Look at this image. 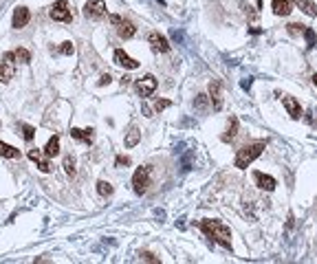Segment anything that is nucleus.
Listing matches in <instances>:
<instances>
[{"label":"nucleus","mask_w":317,"mask_h":264,"mask_svg":"<svg viewBox=\"0 0 317 264\" xmlns=\"http://www.w3.org/2000/svg\"><path fill=\"white\" fill-rule=\"evenodd\" d=\"M198 227H201V231L205 236H209V238L214 242H218L220 246L231 249V231H229V227H225V224L218 222V220H201Z\"/></svg>","instance_id":"nucleus-1"},{"label":"nucleus","mask_w":317,"mask_h":264,"mask_svg":"<svg viewBox=\"0 0 317 264\" xmlns=\"http://www.w3.org/2000/svg\"><path fill=\"white\" fill-rule=\"evenodd\" d=\"M264 141H255V143H249V146H242L240 150H238V154H236V168L238 170H244L247 165H251L255 158L260 156V154L264 152Z\"/></svg>","instance_id":"nucleus-2"},{"label":"nucleus","mask_w":317,"mask_h":264,"mask_svg":"<svg viewBox=\"0 0 317 264\" xmlns=\"http://www.w3.org/2000/svg\"><path fill=\"white\" fill-rule=\"evenodd\" d=\"M49 16H51V20H55V22H71V20H73V16H71V7H69L66 0H58V2H53Z\"/></svg>","instance_id":"nucleus-3"},{"label":"nucleus","mask_w":317,"mask_h":264,"mask_svg":"<svg viewBox=\"0 0 317 264\" xmlns=\"http://www.w3.org/2000/svg\"><path fill=\"white\" fill-rule=\"evenodd\" d=\"M110 22L117 26V33H119L124 40H128V38H135V33H137V26L132 24L130 20H124L121 16H110Z\"/></svg>","instance_id":"nucleus-4"},{"label":"nucleus","mask_w":317,"mask_h":264,"mask_svg":"<svg viewBox=\"0 0 317 264\" xmlns=\"http://www.w3.org/2000/svg\"><path fill=\"white\" fill-rule=\"evenodd\" d=\"M148 185H150V170L148 168H139L135 176H132V187L139 196H143L148 192Z\"/></svg>","instance_id":"nucleus-5"},{"label":"nucleus","mask_w":317,"mask_h":264,"mask_svg":"<svg viewBox=\"0 0 317 264\" xmlns=\"http://www.w3.org/2000/svg\"><path fill=\"white\" fill-rule=\"evenodd\" d=\"M84 16L91 20H102L106 18V2L104 0H88L84 4Z\"/></svg>","instance_id":"nucleus-6"},{"label":"nucleus","mask_w":317,"mask_h":264,"mask_svg":"<svg viewBox=\"0 0 317 264\" xmlns=\"http://www.w3.org/2000/svg\"><path fill=\"white\" fill-rule=\"evenodd\" d=\"M135 88H137V92L141 97H150L154 90H157V80H154L152 75H146V77H141V80L137 82Z\"/></svg>","instance_id":"nucleus-7"},{"label":"nucleus","mask_w":317,"mask_h":264,"mask_svg":"<svg viewBox=\"0 0 317 264\" xmlns=\"http://www.w3.org/2000/svg\"><path fill=\"white\" fill-rule=\"evenodd\" d=\"M115 64L121 66V68H128V70L139 68V62H137V60H132L130 55H128L126 51H121V48H117V51H115Z\"/></svg>","instance_id":"nucleus-8"},{"label":"nucleus","mask_w":317,"mask_h":264,"mask_svg":"<svg viewBox=\"0 0 317 264\" xmlns=\"http://www.w3.org/2000/svg\"><path fill=\"white\" fill-rule=\"evenodd\" d=\"M148 42H150V46H152V51H157V53H168L170 51V42L165 40L161 33H150L148 36Z\"/></svg>","instance_id":"nucleus-9"},{"label":"nucleus","mask_w":317,"mask_h":264,"mask_svg":"<svg viewBox=\"0 0 317 264\" xmlns=\"http://www.w3.org/2000/svg\"><path fill=\"white\" fill-rule=\"evenodd\" d=\"M253 180H255V185H258L260 190H264V192H273L275 185H277L273 176L262 174V172H253Z\"/></svg>","instance_id":"nucleus-10"},{"label":"nucleus","mask_w":317,"mask_h":264,"mask_svg":"<svg viewBox=\"0 0 317 264\" xmlns=\"http://www.w3.org/2000/svg\"><path fill=\"white\" fill-rule=\"evenodd\" d=\"M282 99V104H284L286 112L291 114V119H299L302 117V108H299V104L295 102V97H288V95H277Z\"/></svg>","instance_id":"nucleus-11"},{"label":"nucleus","mask_w":317,"mask_h":264,"mask_svg":"<svg viewBox=\"0 0 317 264\" xmlns=\"http://www.w3.org/2000/svg\"><path fill=\"white\" fill-rule=\"evenodd\" d=\"M209 99L214 102V110H220L222 108V86L218 80H214L209 84Z\"/></svg>","instance_id":"nucleus-12"},{"label":"nucleus","mask_w":317,"mask_h":264,"mask_svg":"<svg viewBox=\"0 0 317 264\" xmlns=\"http://www.w3.org/2000/svg\"><path fill=\"white\" fill-rule=\"evenodd\" d=\"M31 20V11L27 7H16L14 11V26L16 29H22V26H27V22Z\"/></svg>","instance_id":"nucleus-13"},{"label":"nucleus","mask_w":317,"mask_h":264,"mask_svg":"<svg viewBox=\"0 0 317 264\" xmlns=\"http://www.w3.org/2000/svg\"><path fill=\"white\" fill-rule=\"evenodd\" d=\"M29 158L38 163L40 172H51V163H49V156H47V154H42L40 150H29Z\"/></svg>","instance_id":"nucleus-14"},{"label":"nucleus","mask_w":317,"mask_h":264,"mask_svg":"<svg viewBox=\"0 0 317 264\" xmlns=\"http://www.w3.org/2000/svg\"><path fill=\"white\" fill-rule=\"evenodd\" d=\"M271 9H273L275 16H288L293 11V2L291 0H273V2H271Z\"/></svg>","instance_id":"nucleus-15"},{"label":"nucleus","mask_w":317,"mask_h":264,"mask_svg":"<svg viewBox=\"0 0 317 264\" xmlns=\"http://www.w3.org/2000/svg\"><path fill=\"white\" fill-rule=\"evenodd\" d=\"M291 2L295 4V7H297L299 11H304L306 16H310V18H313V16L317 14V7H315L313 0H291Z\"/></svg>","instance_id":"nucleus-16"},{"label":"nucleus","mask_w":317,"mask_h":264,"mask_svg":"<svg viewBox=\"0 0 317 264\" xmlns=\"http://www.w3.org/2000/svg\"><path fill=\"white\" fill-rule=\"evenodd\" d=\"M0 156H5V158H20V150H18V148H14V146H9V143L0 141Z\"/></svg>","instance_id":"nucleus-17"},{"label":"nucleus","mask_w":317,"mask_h":264,"mask_svg":"<svg viewBox=\"0 0 317 264\" xmlns=\"http://www.w3.org/2000/svg\"><path fill=\"white\" fill-rule=\"evenodd\" d=\"M71 136L77 139V141H82V143H91L93 141V128H88V130L73 128V130H71Z\"/></svg>","instance_id":"nucleus-18"},{"label":"nucleus","mask_w":317,"mask_h":264,"mask_svg":"<svg viewBox=\"0 0 317 264\" xmlns=\"http://www.w3.org/2000/svg\"><path fill=\"white\" fill-rule=\"evenodd\" d=\"M44 154H47L49 158L58 156V154H60V136H51V139H49L47 148H44Z\"/></svg>","instance_id":"nucleus-19"},{"label":"nucleus","mask_w":317,"mask_h":264,"mask_svg":"<svg viewBox=\"0 0 317 264\" xmlns=\"http://www.w3.org/2000/svg\"><path fill=\"white\" fill-rule=\"evenodd\" d=\"M9 80H14V64H0V82L3 84H7Z\"/></svg>","instance_id":"nucleus-20"},{"label":"nucleus","mask_w":317,"mask_h":264,"mask_svg":"<svg viewBox=\"0 0 317 264\" xmlns=\"http://www.w3.org/2000/svg\"><path fill=\"white\" fill-rule=\"evenodd\" d=\"M194 108H196L198 112H207V108H209V97H207V95H196V97H194Z\"/></svg>","instance_id":"nucleus-21"},{"label":"nucleus","mask_w":317,"mask_h":264,"mask_svg":"<svg viewBox=\"0 0 317 264\" xmlns=\"http://www.w3.org/2000/svg\"><path fill=\"white\" fill-rule=\"evenodd\" d=\"M236 132H238V119L231 117L229 119V126H227V132L222 134V141H231L233 136H236Z\"/></svg>","instance_id":"nucleus-22"},{"label":"nucleus","mask_w":317,"mask_h":264,"mask_svg":"<svg viewBox=\"0 0 317 264\" xmlns=\"http://www.w3.org/2000/svg\"><path fill=\"white\" fill-rule=\"evenodd\" d=\"M14 60H16V62H20V64H29L31 62V53L27 51V48H16Z\"/></svg>","instance_id":"nucleus-23"},{"label":"nucleus","mask_w":317,"mask_h":264,"mask_svg":"<svg viewBox=\"0 0 317 264\" xmlns=\"http://www.w3.org/2000/svg\"><path fill=\"white\" fill-rule=\"evenodd\" d=\"M139 139H141V132H139L137 128H132V130H130V134L126 136V146H128V148L137 146V143H139Z\"/></svg>","instance_id":"nucleus-24"},{"label":"nucleus","mask_w":317,"mask_h":264,"mask_svg":"<svg viewBox=\"0 0 317 264\" xmlns=\"http://www.w3.org/2000/svg\"><path fill=\"white\" fill-rule=\"evenodd\" d=\"M97 192L102 196H110V194H113V185H110L108 180H99V183H97Z\"/></svg>","instance_id":"nucleus-25"},{"label":"nucleus","mask_w":317,"mask_h":264,"mask_svg":"<svg viewBox=\"0 0 317 264\" xmlns=\"http://www.w3.org/2000/svg\"><path fill=\"white\" fill-rule=\"evenodd\" d=\"M64 170H66V174H69V176L75 174V158L73 156H66L64 158Z\"/></svg>","instance_id":"nucleus-26"},{"label":"nucleus","mask_w":317,"mask_h":264,"mask_svg":"<svg viewBox=\"0 0 317 264\" xmlns=\"http://www.w3.org/2000/svg\"><path fill=\"white\" fill-rule=\"evenodd\" d=\"M20 128H22V136H25V141H31L33 134H36V130H33L31 126H27V124H20Z\"/></svg>","instance_id":"nucleus-27"},{"label":"nucleus","mask_w":317,"mask_h":264,"mask_svg":"<svg viewBox=\"0 0 317 264\" xmlns=\"http://www.w3.org/2000/svg\"><path fill=\"white\" fill-rule=\"evenodd\" d=\"M304 36H306V42H308V46H315V31L310 29V26H304Z\"/></svg>","instance_id":"nucleus-28"},{"label":"nucleus","mask_w":317,"mask_h":264,"mask_svg":"<svg viewBox=\"0 0 317 264\" xmlns=\"http://www.w3.org/2000/svg\"><path fill=\"white\" fill-rule=\"evenodd\" d=\"M304 26H306V24H297V22H291L286 29H288V33H291V36H297V33L304 31Z\"/></svg>","instance_id":"nucleus-29"},{"label":"nucleus","mask_w":317,"mask_h":264,"mask_svg":"<svg viewBox=\"0 0 317 264\" xmlns=\"http://www.w3.org/2000/svg\"><path fill=\"white\" fill-rule=\"evenodd\" d=\"M170 106H172L170 99H159V102L154 104V110H157V112H161V110H165V108H170Z\"/></svg>","instance_id":"nucleus-30"},{"label":"nucleus","mask_w":317,"mask_h":264,"mask_svg":"<svg viewBox=\"0 0 317 264\" xmlns=\"http://www.w3.org/2000/svg\"><path fill=\"white\" fill-rule=\"evenodd\" d=\"M60 51H62L64 55H71V53L75 51V48H73V44H71V42H64V44H62V48H60Z\"/></svg>","instance_id":"nucleus-31"},{"label":"nucleus","mask_w":317,"mask_h":264,"mask_svg":"<svg viewBox=\"0 0 317 264\" xmlns=\"http://www.w3.org/2000/svg\"><path fill=\"white\" fill-rule=\"evenodd\" d=\"M141 260H146V262H159V258H154V256H152V253L143 251V253H141Z\"/></svg>","instance_id":"nucleus-32"},{"label":"nucleus","mask_w":317,"mask_h":264,"mask_svg":"<svg viewBox=\"0 0 317 264\" xmlns=\"http://www.w3.org/2000/svg\"><path fill=\"white\" fill-rule=\"evenodd\" d=\"M3 60H5L7 64H16V60H14V51H7V53L3 55Z\"/></svg>","instance_id":"nucleus-33"},{"label":"nucleus","mask_w":317,"mask_h":264,"mask_svg":"<svg viewBox=\"0 0 317 264\" xmlns=\"http://www.w3.org/2000/svg\"><path fill=\"white\" fill-rule=\"evenodd\" d=\"M117 168H121V165H130V158H128V156H117Z\"/></svg>","instance_id":"nucleus-34"},{"label":"nucleus","mask_w":317,"mask_h":264,"mask_svg":"<svg viewBox=\"0 0 317 264\" xmlns=\"http://www.w3.org/2000/svg\"><path fill=\"white\" fill-rule=\"evenodd\" d=\"M108 82H110V75H104V77H102V82H99V84H108Z\"/></svg>","instance_id":"nucleus-35"}]
</instances>
